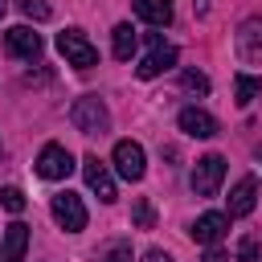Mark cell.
Instances as JSON below:
<instances>
[{
  "label": "cell",
  "instance_id": "cell-1",
  "mask_svg": "<svg viewBox=\"0 0 262 262\" xmlns=\"http://www.w3.org/2000/svg\"><path fill=\"white\" fill-rule=\"evenodd\" d=\"M70 123H74L82 135H106V131H111V111H106V102H102L98 94H82V98H74V106H70Z\"/></svg>",
  "mask_w": 262,
  "mask_h": 262
},
{
  "label": "cell",
  "instance_id": "cell-2",
  "mask_svg": "<svg viewBox=\"0 0 262 262\" xmlns=\"http://www.w3.org/2000/svg\"><path fill=\"white\" fill-rule=\"evenodd\" d=\"M57 53H61L66 66H74V70H94V66H98V49L90 45V37H86L82 29L57 33Z\"/></svg>",
  "mask_w": 262,
  "mask_h": 262
},
{
  "label": "cell",
  "instance_id": "cell-3",
  "mask_svg": "<svg viewBox=\"0 0 262 262\" xmlns=\"http://www.w3.org/2000/svg\"><path fill=\"white\" fill-rule=\"evenodd\" d=\"M147 45H151V49H147V53H143V61L135 66V74H139L143 82H151V78H160L164 70H172V66H176V45H168L160 33H151V37H147Z\"/></svg>",
  "mask_w": 262,
  "mask_h": 262
},
{
  "label": "cell",
  "instance_id": "cell-4",
  "mask_svg": "<svg viewBox=\"0 0 262 262\" xmlns=\"http://www.w3.org/2000/svg\"><path fill=\"white\" fill-rule=\"evenodd\" d=\"M111 164H115V172L123 176V180H143V172H147V156H143V147L135 143V139H119L115 143V151H111Z\"/></svg>",
  "mask_w": 262,
  "mask_h": 262
},
{
  "label": "cell",
  "instance_id": "cell-5",
  "mask_svg": "<svg viewBox=\"0 0 262 262\" xmlns=\"http://www.w3.org/2000/svg\"><path fill=\"white\" fill-rule=\"evenodd\" d=\"M221 180H225V160H221V156H201V160L192 164L188 184H192L196 196H217Z\"/></svg>",
  "mask_w": 262,
  "mask_h": 262
},
{
  "label": "cell",
  "instance_id": "cell-6",
  "mask_svg": "<svg viewBox=\"0 0 262 262\" xmlns=\"http://www.w3.org/2000/svg\"><path fill=\"white\" fill-rule=\"evenodd\" d=\"M49 213H53V221H57L66 233L86 229V205H82L78 192H57V196L49 201Z\"/></svg>",
  "mask_w": 262,
  "mask_h": 262
},
{
  "label": "cell",
  "instance_id": "cell-7",
  "mask_svg": "<svg viewBox=\"0 0 262 262\" xmlns=\"http://www.w3.org/2000/svg\"><path fill=\"white\" fill-rule=\"evenodd\" d=\"M74 168H78V164H74L70 147H61V143H45L41 156H37V176H41V180H66Z\"/></svg>",
  "mask_w": 262,
  "mask_h": 262
},
{
  "label": "cell",
  "instance_id": "cell-8",
  "mask_svg": "<svg viewBox=\"0 0 262 262\" xmlns=\"http://www.w3.org/2000/svg\"><path fill=\"white\" fill-rule=\"evenodd\" d=\"M82 176H86V184H90V192L102 201V205H111L119 192H115V176H111V168L98 160V156H86L82 160Z\"/></svg>",
  "mask_w": 262,
  "mask_h": 262
},
{
  "label": "cell",
  "instance_id": "cell-9",
  "mask_svg": "<svg viewBox=\"0 0 262 262\" xmlns=\"http://www.w3.org/2000/svg\"><path fill=\"white\" fill-rule=\"evenodd\" d=\"M4 49L12 57H25V61H37L41 57V33H33L29 25H12L4 33Z\"/></svg>",
  "mask_w": 262,
  "mask_h": 262
},
{
  "label": "cell",
  "instance_id": "cell-10",
  "mask_svg": "<svg viewBox=\"0 0 262 262\" xmlns=\"http://www.w3.org/2000/svg\"><path fill=\"white\" fill-rule=\"evenodd\" d=\"M176 127H180L184 135H192V139H213V135H217V119H213L209 111H201V106H184V111L176 115Z\"/></svg>",
  "mask_w": 262,
  "mask_h": 262
},
{
  "label": "cell",
  "instance_id": "cell-11",
  "mask_svg": "<svg viewBox=\"0 0 262 262\" xmlns=\"http://www.w3.org/2000/svg\"><path fill=\"white\" fill-rule=\"evenodd\" d=\"M188 233H192L196 246H217V242L229 233V217H225V213H201Z\"/></svg>",
  "mask_w": 262,
  "mask_h": 262
},
{
  "label": "cell",
  "instance_id": "cell-12",
  "mask_svg": "<svg viewBox=\"0 0 262 262\" xmlns=\"http://www.w3.org/2000/svg\"><path fill=\"white\" fill-rule=\"evenodd\" d=\"M237 57L262 61V16H250V20L237 25Z\"/></svg>",
  "mask_w": 262,
  "mask_h": 262
},
{
  "label": "cell",
  "instance_id": "cell-13",
  "mask_svg": "<svg viewBox=\"0 0 262 262\" xmlns=\"http://www.w3.org/2000/svg\"><path fill=\"white\" fill-rule=\"evenodd\" d=\"M25 250H29V225L25 221L4 225V233H0V262H25Z\"/></svg>",
  "mask_w": 262,
  "mask_h": 262
},
{
  "label": "cell",
  "instance_id": "cell-14",
  "mask_svg": "<svg viewBox=\"0 0 262 262\" xmlns=\"http://www.w3.org/2000/svg\"><path fill=\"white\" fill-rule=\"evenodd\" d=\"M229 213L225 217H246V213H254V205H258V180L254 176H242L233 188H229Z\"/></svg>",
  "mask_w": 262,
  "mask_h": 262
},
{
  "label": "cell",
  "instance_id": "cell-15",
  "mask_svg": "<svg viewBox=\"0 0 262 262\" xmlns=\"http://www.w3.org/2000/svg\"><path fill=\"white\" fill-rule=\"evenodd\" d=\"M135 16L164 29V25H172V0H135Z\"/></svg>",
  "mask_w": 262,
  "mask_h": 262
},
{
  "label": "cell",
  "instance_id": "cell-16",
  "mask_svg": "<svg viewBox=\"0 0 262 262\" xmlns=\"http://www.w3.org/2000/svg\"><path fill=\"white\" fill-rule=\"evenodd\" d=\"M111 41H115V57H119V61H131V53H135V45H139L135 29H131V25H115Z\"/></svg>",
  "mask_w": 262,
  "mask_h": 262
},
{
  "label": "cell",
  "instance_id": "cell-17",
  "mask_svg": "<svg viewBox=\"0 0 262 262\" xmlns=\"http://www.w3.org/2000/svg\"><path fill=\"white\" fill-rule=\"evenodd\" d=\"M258 94H262V78H250V74H237L233 78V102L237 106H250Z\"/></svg>",
  "mask_w": 262,
  "mask_h": 262
},
{
  "label": "cell",
  "instance_id": "cell-18",
  "mask_svg": "<svg viewBox=\"0 0 262 262\" xmlns=\"http://www.w3.org/2000/svg\"><path fill=\"white\" fill-rule=\"evenodd\" d=\"M131 221H135V229H151L156 225V213H151V201H135V209H131Z\"/></svg>",
  "mask_w": 262,
  "mask_h": 262
},
{
  "label": "cell",
  "instance_id": "cell-19",
  "mask_svg": "<svg viewBox=\"0 0 262 262\" xmlns=\"http://www.w3.org/2000/svg\"><path fill=\"white\" fill-rule=\"evenodd\" d=\"M16 8H20L29 20H49V16H53V8H49L45 0H16Z\"/></svg>",
  "mask_w": 262,
  "mask_h": 262
},
{
  "label": "cell",
  "instance_id": "cell-20",
  "mask_svg": "<svg viewBox=\"0 0 262 262\" xmlns=\"http://www.w3.org/2000/svg\"><path fill=\"white\" fill-rule=\"evenodd\" d=\"M237 262H262V250H258V237L254 233H246L237 242Z\"/></svg>",
  "mask_w": 262,
  "mask_h": 262
},
{
  "label": "cell",
  "instance_id": "cell-21",
  "mask_svg": "<svg viewBox=\"0 0 262 262\" xmlns=\"http://www.w3.org/2000/svg\"><path fill=\"white\" fill-rule=\"evenodd\" d=\"M180 86H184V90H196V94H209V78H205L201 70H184V74H180Z\"/></svg>",
  "mask_w": 262,
  "mask_h": 262
},
{
  "label": "cell",
  "instance_id": "cell-22",
  "mask_svg": "<svg viewBox=\"0 0 262 262\" xmlns=\"http://www.w3.org/2000/svg\"><path fill=\"white\" fill-rule=\"evenodd\" d=\"M0 205H4L8 213H25V192H20V188H12V184H8V188H0Z\"/></svg>",
  "mask_w": 262,
  "mask_h": 262
},
{
  "label": "cell",
  "instance_id": "cell-23",
  "mask_svg": "<svg viewBox=\"0 0 262 262\" xmlns=\"http://www.w3.org/2000/svg\"><path fill=\"white\" fill-rule=\"evenodd\" d=\"M102 262H131V246H127V242H115L111 254H106Z\"/></svg>",
  "mask_w": 262,
  "mask_h": 262
},
{
  "label": "cell",
  "instance_id": "cell-24",
  "mask_svg": "<svg viewBox=\"0 0 262 262\" xmlns=\"http://www.w3.org/2000/svg\"><path fill=\"white\" fill-rule=\"evenodd\" d=\"M143 262H172V254H164V250H147Z\"/></svg>",
  "mask_w": 262,
  "mask_h": 262
},
{
  "label": "cell",
  "instance_id": "cell-25",
  "mask_svg": "<svg viewBox=\"0 0 262 262\" xmlns=\"http://www.w3.org/2000/svg\"><path fill=\"white\" fill-rule=\"evenodd\" d=\"M205 262H225V254H221V250H213V246H209V254H205Z\"/></svg>",
  "mask_w": 262,
  "mask_h": 262
},
{
  "label": "cell",
  "instance_id": "cell-26",
  "mask_svg": "<svg viewBox=\"0 0 262 262\" xmlns=\"http://www.w3.org/2000/svg\"><path fill=\"white\" fill-rule=\"evenodd\" d=\"M192 4H196V12H201V16L209 12V0H192Z\"/></svg>",
  "mask_w": 262,
  "mask_h": 262
},
{
  "label": "cell",
  "instance_id": "cell-27",
  "mask_svg": "<svg viewBox=\"0 0 262 262\" xmlns=\"http://www.w3.org/2000/svg\"><path fill=\"white\" fill-rule=\"evenodd\" d=\"M4 12H8V0H0V16H4Z\"/></svg>",
  "mask_w": 262,
  "mask_h": 262
},
{
  "label": "cell",
  "instance_id": "cell-28",
  "mask_svg": "<svg viewBox=\"0 0 262 262\" xmlns=\"http://www.w3.org/2000/svg\"><path fill=\"white\" fill-rule=\"evenodd\" d=\"M258 164H262V147H258Z\"/></svg>",
  "mask_w": 262,
  "mask_h": 262
}]
</instances>
